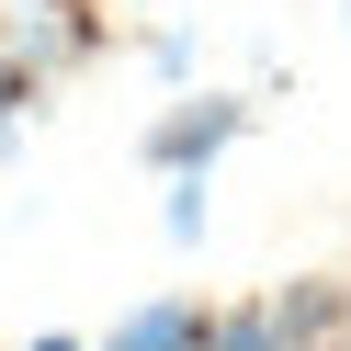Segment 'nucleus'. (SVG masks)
I'll list each match as a JSON object with an SVG mask.
<instances>
[{"instance_id": "obj_1", "label": "nucleus", "mask_w": 351, "mask_h": 351, "mask_svg": "<svg viewBox=\"0 0 351 351\" xmlns=\"http://www.w3.org/2000/svg\"><path fill=\"white\" fill-rule=\"evenodd\" d=\"M238 136H250V102H238V91H182L159 125H147V170H159V182H170V170H215Z\"/></svg>"}, {"instance_id": "obj_2", "label": "nucleus", "mask_w": 351, "mask_h": 351, "mask_svg": "<svg viewBox=\"0 0 351 351\" xmlns=\"http://www.w3.org/2000/svg\"><path fill=\"white\" fill-rule=\"evenodd\" d=\"M102 351H215V306L193 295H147L136 317H114V340Z\"/></svg>"}, {"instance_id": "obj_3", "label": "nucleus", "mask_w": 351, "mask_h": 351, "mask_svg": "<svg viewBox=\"0 0 351 351\" xmlns=\"http://www.w3.org/2000/svg\"><path fill=\"white\" fill-rule=\"evenodd\" d=\"M272 317H283V340H295V351H328V340L351 328V306H340V283H283Z\"/></svg>"}, {"instance_id": "obj_4", "label": "nucleus", "mask_w": 351, "mask_h": 351, "mask_svg": "<svg viewBox=\"0 0 351 351\" xmlns=\"http://www.w3.org/2000/svg\"><path fill=\"white\" fill-rule=\"evenodd\" d=\"M23 114H34V69H23V46H12V23H0V159L23 147Z\"/></svg>"}, {"instance_id": "obj_5", "label": "nucleus", "mask_w": 351, "mask_h": 351, "mask_svg": "<svg viewBox=\"0 0 351 351\" xmlns=\"http://www.w3.org/2000/svg\"><path fill=\"white\" fill-rule=\"evenodd\" d=\"M215 351H295L272 306H215Z\"/></svg>"}, {"instance_id": "obj_6", "label": "nucleus", "mask_w": 351, "mask_h": 351, "mask_svg": "<svg viewBox=\"0 0 351 351\" xmlns=\"http://www.w3.org/2000/svg\"><path fill=\"white\" fill-rule=\"evenodd\" d=\"M204 170H170V204H159V227H170V250H193V238H204Z\"/></svg>"}, {"instance_id": "obj_7", "label": "nucleus", "mask_w": 351, "mask_h": 351, "mask_svg": "<svg viewBox=\"0 0 351 351\" xmlns=\"http://www.w3.org/2000/svg\"><path fill=\"white\" fill-rule=\"evenodd\" d=\"M147 69L182 80V69H193V34H182V23H159V34H147Z\"/></svg>"}, {"instance_id": "obj_8", "label": "nucleus", "mask_w": 351, "mask_h": 351, "mask_svg": "<svg viewBox=\"0 0 351 351\" xmlns=\"http://www.w3.org/2000/svg\"><path fill=\"white\" fill-rule=\"evenodd\" d=\"M12 12H91V0H12Z\"/></svg>"}, {"instance_id": "obj_9", "label": "nucleus", "mask_w": 351, "mask_h": 351, "mask_svg": "<svg viewBox=\"0 0 351 351\" xmlns=\"http://www.w3.org/2000/svg\"><path fill=\"white\" fill-rule=\"evenodd\" d=\"M34 351H80V340H69V328H46V340H34Z\"/></svg>"}]
</instances>
